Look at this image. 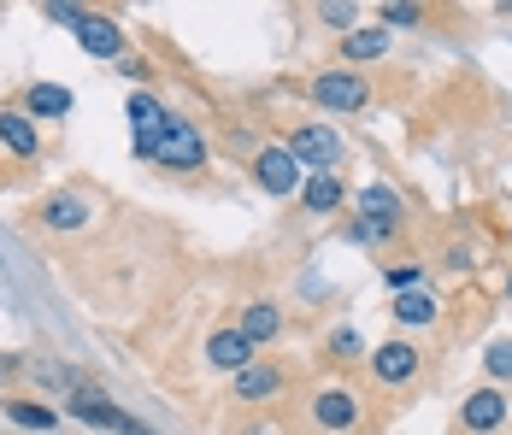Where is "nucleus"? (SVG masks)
<instances>
[{
    "mask_svg": "<svg viewBox=\"0 0 512 435\" xmlns=\"http://www.w3.org/2000/svg\"><path fill=\"white\" fill-rule=\"evenodd\" d=\"M312 100H318L324 112H359V106L371 100V83H365L359 71H318V77H312Z\"/></svg>",
    "mask_w": 512,
    "mask_h": 435,
    "instance_id": "1",
    "label": "nucleus"
},
{
    "mask_svg": "<svg viewBox=\"0 0 512 435\" xmlns=\"http://www.w3.org/2000/svg\"><path fill=\"white\" fill-rule=\"evenodd\" d=\"M171 130V112L154 95H130V136H136V159H154L159 165V142Z\"/></svg>",
    "mask_w": 512,
    "mask_h": 435,
    "instance_id": "2",
    "label": "nucleus"
},
{
    "mask_svg": "<svg viewBox=\"0 0 512 435\" xmlns=\"http://www.w3.org/2000/svg\"><path fill=\"white\" fill-rule=\"evenodd\" d=\"M254 177H259V189L265 194H301V159L289 153V147H259V159H254Z\"/></svg>",
    "mask_w": 512,
    "mask_h": 435,
    "instance_id": "3",
    "label": "nucleus"
},
{
    "mask_svg": "<svg viewBox=\"0 0 512 435\" xmlns=\"http://www.w3.org/2000/svg\"><path fill=\"white\" fill-rule=\"evenodd\" d=\"M65 406H71V418H83V424H95V430H118V435L136 430V418H130V412H118L101 388H83V383H77Z\"/></svg>",
    "mask_w": 512,
    "mask_h": 435,
    "instance_id": "4",
    "label": "nucleus"
},
{
    "mask_svg": "<svg viewBox=\"0 0 512 435\" xmlns=\"http://www.w3.org/2000/svg\"><path fill=\"white\" fill-rule=\"evenodd\" d=\"M312 424H318V430H330V435L354 430V424H359V394H354V388H342V383L318 388V394H312Z\"/></svg>",
    "mask_w": 512,
    "mask_h": 435,
    "instance_id": "5",
    "label": "nucleus"
},
{
    "mask_svg": "<svg viewBox=\"0 0 512 435\" xmlns=\"http://www.w3.org/2000/svg\"><path fill=\"white\" fill-rule=\"evenodd\" d=\"M159 165H171V171H201L206 165L201 130L183 124V118H171V130H165V142H159Z\"/></svg>",
    "mask_w": 512,
    "mask_h": 435,
    "instance_id": "6",
    "label": "nucleus"
},
{
    "mask_svg": "<svg viewBox=\"0 0 512 435\" xmlns=\"http://www.w3.org/2000/svg\"><path fill=\"white\" fill-rule=\"evenodd\" d=\"M465 435H495L501 424H507V394L489 383V388H471L465 394V412H460Z\"/></svg>",
    "mask_w": 512,
    "mask_h": 435,
    "instance_id": "7",
    "label": "nucleus"
},
{
    "mask_svg": "<svg viewBox=\"0 0 512 435\" xmlns=\"http://www.w3.org/2000/svg\"><path fill=\"white\" fill-rule=\"evenodd\" d=\"M289 153L301 159V171H312V177H324L336 159H342V142H336V130H324V124H307L295 142H289Z\"/></svg>",
    "mask_w": 512,
    "mask_h": 435,
    "instance_id": "8",
    "label": "nucleus"
},
{
    "mask_svg": "<svg viewBox=\"0 0 512 435\" xmlns=\"http://www.w3.org/2000/svg\"><path fill=\"white\" fill-rule=\"evenodd\" d=\"M371 371H377V383L401 388L418 377V347L412 341H383V347H371Z\"/></svg>",
    "mask_w": 512,
    "mask_h": 435,
    "instance_id": "9",
    "label": "nucleus"
},
{
    "mask_svg": "<svg viewBox=\"0 0 512 435\" xmlns=\"http://www.w3.org/2000/svg\"><path fill=\"white\" fill-rule=\"evenodd\" d=\"M71 30H77V42L95 53V59H124V30H118L106 12H83Z\"/></svg>",
    "mask_w": 512,
    "mask_h": 435,
    "instance_id": "10",
    "label": "nucleus"
},
{
    "mask_svg": "<svg viewBox=\"0 0 512 435\" xmlns=\"http://www.w3.org/2000/svg\"><path fill=\"white\" fill-rule=\"evenodd\" d=\"M0 147H6L12 159H36V153H42L36 118H30V112H18V106H6V112H0Z\"/></svg>",
    "mask_w": 512,
    "mask_h": 435,
    "instance_id": "11",
    "label": "nucleus"
},
{
    "mask_svg": "<svg viewBox=\"0 0 512 435\" xmlns=\"http://www.w3.org/2000/svg\"><path fill=\"white\" fill-rule=\"evenodd\" d=\"M206 359H212L218 371H248V365H254V341L242 336V330H212V336H206Z\"/></svg>",
    "mask_w": 512,
    "mask_h": 435,
    "instance_id": "12",
    "label": "nucleus"
},
{
    "mask_svg": "<svg viewBox=\"0 0 512 435\" xmlns=\"http://www.w3.org/2000/svg\"><path fill=\"white\" fill-rule=\"evenodd\" d=\"M89 212H95L89 194H48V200H42V224H48V230H83Z\"/></svg>",
    "mask_w": 512,
    "mask_h": 435,
    "instance_id": "13",
    "label": "nucleus"
},
{
    "mask_svg": "<svg viewBox=\"0 0 512 435\" xmlns=\"http://www.w3.org/2000/svg\"><path fill=\"white\" fill-rule=\"evenodd\" d=\"M354 206L365 212V224H389V230H395V224H401V212H407V206H401V194L383 189V183L359 189V194H354Z\"/></svg>",
    "mask_w": 512,
    "mask_h": 435,
    "instance_id": "14",
    "label": "nucleus"
},
{
    "mask_svg": "<svg viewBox=\"0 0 512 435\" xmlns=\"http://www.w3.org/2000/svg\"><path fill=\"white\" fill-rule=\"evenodd\" d=\"M277 394H283V371H277V365H248V371H236V400H277Z\"/></svg>",
    "mask_w": 512,
    "mask_h": 435,
    "instance_id": "15",
    "label": "nucleus"
},
{
    "mask_svg": "<svg viewBox=\"0 0 512 435\" xmlns=\"http://www.w3.org/2000/svg\"><path fill=\"white\" fill-rule=\"evenodd\" d=\"M236 330L254 341V347H259V341H277V336H283V312H277L271 300H254V306L242 312V324H236Z\"/></svg>",
    "mask_w": 512,
    "mask_h": 435,
    "instance_id": "16",
    "label": "nucleus"
},
{
    "mask_svg": "<svg viewBox=\"0 0 512 435\" xmlns=\"http://www.w3.org/2000/svg\"><path fill=\"white\" fill-rule=\"evenodd\" d=\"M389 312H395V324H436V312H442V306H436V294H430V289H407V294H395V306H389Z\"/></svg>",
    "mask_w": 512,
    "mask_h": 435,
    "instance_id": "17",
    "label": "nucleus"
},
{
    "mask_svg": "<svg viewBox=\"0 0 512 435\" xmlns=\"http://www.w3.org/2000/svg\"><path fill=\"white\" fill-rule=\"evenodd\" d=\"M301 200H307V212H336L348 194H342V177L336 171H324V177H307L301 183Z\"/></svg>",
    "mask_w": 512,
    "mask_h": 435,
    "instance_id": "18",
    "label": "nucleus"
},
{
    "mask_svg": "<svg viewBox=\"0 0 512 435\" xmlns=\"http://www.w3.org/2000/svg\"><path fill=\"white\" fill-rule=\"evenodd\" d=\"M24 112H30V118H65V112H71V89H59V83H36V89L24 95Z\"/></svg>",
    "mask_w": 512,
    "mask_h": 435,
    "instance_id": "19",
    "label": "nucleus"
},
{
    "mask_svg": "<svg viewBox=\"0 0 512 435\" xmlns=\"http://www.w3.org/2000/svg\"><path fill=\"white\" fill-rule=\"evenodd\" d=\"M383 48H389V30L383 24H371V30H348L342 36V59H383Z\"/></svg>",
    "mask_w": 512,
    "mask_h": 435,
    "instance_id": "20",
    "label": "nucleus"
},
{
    "mask_svg": "<svg viewBox=\"0 0 512 435\" xmlns=\"http://www.w3.org/2000/svg\"><path fill=\"white\" fill-rule=\"evenodd\" d=\"M6 418L18 424V430H36V435H48L59 418H53V406H36V400H6Z\"/></svg>",
    "mask_w": 512,
    "mask_h": 435,
    "instance_id": "21",
    "label": "nucleus"
},
{
    "mask_svg": "<svg viewBox=\"0 0 512 435\" xmlns=\"http://www.w3.org/2000/svg\"><path fill=\"white\" fill-rule=\"evenodd\" d=\"M483 365H489V377H495V383H507V377H512V336L489 341V359H483Z\"/></svg>",
    "mask_w": 512,
    "mask_h": 435,
    "instance_id": "22",
    "label": "nucleus"
},
{
    "mask_svg": "<svg viewBox=\"0 0 512 435\" xmlns=\"http://www.w3.org/2000/svg\"><path fill=\"white\" fill-rule=\"evenodd\" d=\"M377 18H383V24H401V30H418V24H424V12H418V6H401V0L377 6Z\"/></svg>",
    "mask_w": 512,
    "mask_h": 435,
    "instance_id": "23",
    "label": "nucleus"
},
{
    "mask_svg": "<svg viewBox=\"0 0 512 435\" xmlns=\"http://www.w3.org/2000/svg\"><path fill=\"white\" fill-rule=\"evenodd\" d=\"M318 18H324L330 30H348V24L359 18V6H348V0H330V6H318Z\"/></svg>",
    "mask_w": 512,
    "mask_h": 435,
    "instance_id": "24",
    "label": "nucleus"
},
{
    "mask_svg": "<svg viewBox=\"0 0 512 435\" xmlns=\"http://www.w3.org/2000/svg\"><path fill=\"white\" fill-rule=\"evenodd\" d=\"M348 236H354L359 247H383L389 242V236H395V230H389V224H365V218H359L354 230H348Z\"/></svg>",
    "mask_w": 512,
    "mask_h": 435,
    "instance_id": "25",
    "label": "nucleus"
},
{
    "mask_svg": "<svg viewBox=\"0 0 512 435\" xmlns=\"http://www.w3.org/2000/svg\"><path fill=\"white\" fill-rule=\"evenodd\" d=\"M330 353H336V359H359V353H365V341H359L354 330H336V336H330Z\"/></svg>",
    "mask_w": 512,
    "mask_h": 435,
    "instance_id": "26",
    "label": "nucleus"
},
{
    "mask_svg": "<svg viewBox=\"0 0 512 435\" xmlns=\"http://www.w3.org/2000/svg\"><path fill=\"white\" fill-rule=\"evenodd\" d=\"M389 289H395V294L424 289V283H418V265H395V271H389Z\"/></svg>",
    "mask_w": 512,
    "mask_h": 435,
    "instance_id": "27",
    "label": "nucleus"
},
{
    "mask_svg": "<svg viewBox=\"0 0 512 435\" xmlns=\"http://www.w3.org/2000/svg\"><path fill=\"white\" fill-rule=\"evenodd\" d=\"M118 77H130V83H142V77H148V65H142V59H118Z\"/></svg>",
    "mask_w": 512,
    "mask_h": 435,
    "instance_id": "28",
    "label": "nucleus"
},
{
    "mask_svg": "<svg viewBox=\"0 0 512 435\" xmlns=\"http://www.w3.org/2000/svg\"><path fill=\"white\" fill-rule=\"evenodd\" d=\"M507 294H512V283H507Z\"/></svg>",
    "mask_w": 512,
    "mask_h": 435,
    "instance_id": "29",
    "label": "nucleus"
}]
</instances>
